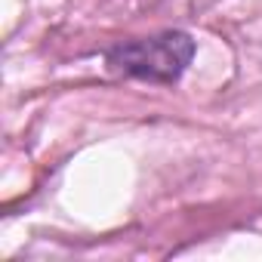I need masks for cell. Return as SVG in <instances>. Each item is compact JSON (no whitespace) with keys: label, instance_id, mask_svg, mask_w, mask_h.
<instances>
[{"label":"cell","instance_id":"cell-1","mask_svg":"<svg viewBox=\"0 0 262 262\" xmlns=\"http://www.w3.org/2000/svg\"><path fill=\"white\" fill-rule=\"evenodd\" d=\"M194 59V40L185 31H161L120 43L108 53V68L123 77H139L151 83H176Z\"/></svg>","mask_w":262,"mask_h":262},{"label":"cell","instance_id":"cell-2","mask_svg":"<svg viewBox=\"0 0 262 262\" xmlns=\"http://www.w3.org/2000/svg\"><path fill=\"white\" fill-rule=\"evenodd\" d=\"M164 4L179 16H194V13H204L207 7H213L216 0H164Z\"/></svg>","mask_w":262,"mask_h":262}]
</instances>
